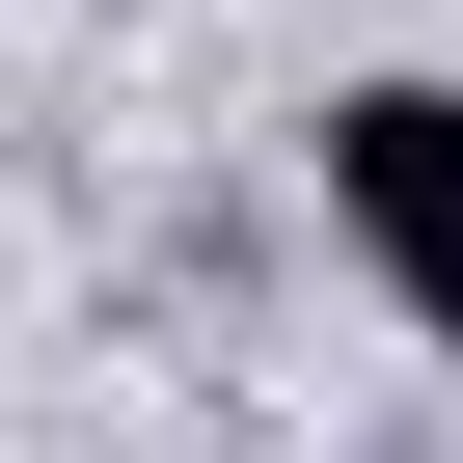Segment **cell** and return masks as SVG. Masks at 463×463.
I'll return each instance as SVG.
<instances>
[{
    "mask_svg": "<svg viewBox=\"0 0 463 463\" xmlns=\"http://www.w3.org/2000/svg\"><path fill=\"white\" fill-rule=\"evenodd\" d=\"M327 218H354V273L463 354V82H354L327 109Z\"/></svg>",
    "mask_w": 463,
    "mask_h": 463,
    "instance_id": "1",
    "label": "cell"
}]
</instances>
